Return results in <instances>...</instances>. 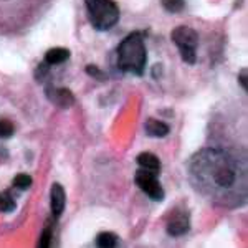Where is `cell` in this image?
Instances as JSON below:
<instances>
[{
    "instance_id": "30bf717a",
    "label": "cell",
    "mask_w": 248,
    "mask_h": 248,
    "mask_svg": "<svg viewBox=\"0 0 248 248\" xmlns=\"http://www.w3.org/2000/svg\"><path fill=\"white\" fill-rule=\"evenodd\" d=\"M136 162L141 169H146L149 172H154V174H159L161 172L162 164L159 161V157L153 153H141L136 157Z\"/></svg>"
},
{
    "instance_id": "ba28073f",
    "label": "cell",
    "mask_w": 248,
    "mask_h": 248,
    "mask_svg": "<svg viewBox=\"0 0 248 248\" xmlns=\"http://www.w3.org/2000/svg\"><path fill=\"white\" fill-rule=\"evenodd\" d=\"M66 205V194L65 189H63L62 184L55 182L51 184V189H50V209H51V215L53 218H60L65 210Z\"/></svg>"
},
{
    "instance_id": "9c48e42d",
    "label": "cell",
    "mask_w": 248,
    "mask_h": 248,
    "mask_svg": "<svg viewBox=\"0 0 248 248\" xmlns=\"http://www.w3.org/2000/svg\"><path fill=\"white\" fill-rule=\"evenodd\" d=\"M144 131H146V134L151 136V138H166V136L170 133V127H169V124L159 121V119L149 118L146 121V124H144Z\"/></svg>"
},
{
    "instance_id": "ffe728a7",
    "label": "cell",
    "mask_w": 248,
    "mask_h": 248,
    "mask_svg": "<svg viewBox=\"0 0 248 248\" xmlns=\"http://www.w3.org/2000/svg\"><path fill=\"white\" fill-rule=\"evenodd\" d=\"M238 81H240V85H242L243 90H247L248 85H247V70H242L238 73Z\"/></svg>"
},
{
    "instance_id": "6da1fadb",
    "label": "cell",
    "mask_w": 248,
    "mask_h": 248,
    "mask_svg": "<svg viewBox=\"0 0 248 248\" xmlns=\"http://www.w3.org/2000/svg\"><path fill=\"white\" fill-rule=\"evenodd\" d=\"M189 174L194 187L210 201L222 205H240L245 201L247 175L240 161L223 149L199 151L189 162Z\"/></svg>"
},
{
    "instance_id": "7a4b0ae2",
    "label": "cell",
    "mask_w": 248,
    "mask_h": 248,
    "mask_svg": "<svg viewBox=\"0 0 248 248\" xmlns=\"http://www.w3.org/2000/svg\"><path fill=\"white\" fill-rule=\"evenodd\" d=\"M116 57H118L116 66L119 71L142 77L147 65V50L141 31H133L127 35L118 45Z\"/></svg>"
},
{
    "instance_id": "8fae6325",
    "label": "cell",
    "mask_w": 248,
    "mask_h": 248,
    "mask_svg": "<svg viewBox=\"0 0 248 248\" xmlns=\"http://www.w3.org/2000/svg\"><path fill=\"white\" fill-rule=\"evenodd\" d=\"M68 58H70V50H68V48H62V46L50 48L45 53V63H48L50 66L62 65Z\"/></svg>"
},
{
    "instance_id": "2e32d148",
    "label": "cell",
    "mask_w": 248,
    "mask_h": 248,
    "mask_svg": "<svg viewBox=\"0 0 248 248\" xmlns=\"http://www.w3.org/2000/svg\"><path fill=\"white\" fill-rule=\"evenodd\" d=\"M15 134V127L10 119L0 118V139H9Z\"/></svg>"
},
{
    "instance_id": "d6986e66",
    "label": "cell",
    "mask_w": 248,
    "mask_h": 248,
    "mask_svg": "<svg viewBox=\"0 0 248 248\" xmlns=\"http://www.w3.org/2000/svg\"><path fill=\"white\" fill-rule=\"evenodd\" d=\"M33 75H35V79H37L38 83H43L46 79L48 75H50V65L45 63V62H42L37 68H35Z\"/></svg>"
},
{
    "instance_id": "52a82bcc",
    "label": "cell",
    "mask_w": 248,
    "mask_h": 248,
    "mask_svg": "<svg viewBox=\"0 0 248 248\" xmlns=\"http://www.w3.org/2000/svg\"><path fill=\"white\" fill-rule=\"evenodd\" d=\"M166 230L170 237H182L190 230V217L186 210L174 212L170 214V218L167 220Z\"/></svg>"
},
{
    "instance_id": "277c9868",
    "label": "cell",
    "mask_w": 248,
    "mask_h": 248,
    "mask_svg": "<svg viewBox=\"0 0 248 248\" xmlns=\"http://www.w3.org/2000/svg\"><path fill=\"white\" fill-rule=\"evenodd\" d=\"M172 42L177 45L182 62L194 65L197 62V45H199V33L190 27L181 25L172 30L170 33Z\"/></svg>"
},
{
    "instance_id": "e0dca14e",
    "label": "cell",
    "mask_w": 248,
    "mask_h": 248,
    "mask_svg": "<svg viewBox=\"0 0 248 248\" xmlns=\"http://www.w3.org/2000/svg\"><path fill=\"white\" fill-rule=\"evenodd\" d=\"M86 75L88 77H91L93 79H98V81H108V75L105 73V71L101 70L99 66L96 65H86Z\"/></svg>"
},
{
    "instance_id": "9a60e30c",
    "label": "cell",
    "mask_w": 248,
    "mask_h": 248,
    "mask_svg": "<svg viewBox=\"0 0 248 248\" xmlns=\"http://www.w3.org/2000/svg\"><path fill=\"white\" fill-rule=\"evenodd\" d=\"M33 186V179L29 174H17L14 179V187L18 190H29Z\"/></svg>"
},
{
    "instance_id": "ac0fdd59",
    "label": "cell",
    "mask_w": 248,
    "mask_h": 248,
    "mask_svg": "<svg viewBox=\"0 0 248 248\" xmlns=\"http://www.w3.org/2000/svg\"><path fill=\"white\" fill-rule=\"evenodd\" d=\"M162 7L170 14H179L184 10V0H161Z\"/></svg>"
},
{
    "instance_id": "5bb4252c",
    "label": "cell",
    "mask_w": 248,
    "mask_h": 248,
    "mask_svg": "<svg viewBox=\"0 0 248 248\" xmlns=\"http://www.w3.org/2000/svg\"><path fill=\"white\" fill-rule=\"evenodd\" d=\"M51 240H53V225L50 222H46L45 229L42 230L38 238V247L40 248H48L51 245Z\"/></svg>"
},
{
    "instance_id": "5b68a950",
    "label": "cell",
    "mask_w": 248,
    "mask_h": 248,
    "mask_svg": "<svg viewBox=\"0 0 248 248\" xmlns=\"http://www.w3.org/2000/svg\"><path fill=\"white\" fill-rule=\"evenodd\" d=\"M134 182L151 201L162 202L166 199V192H164L161 182H159L157 174H154V172H149L139 167L134 174Z\"/></svg>"
},
{
    "instance_id": "8992f818",
    "label": "cell",
    "mask_w": 248,
    "mask_h": 248,
    "mask_svg": "<svg viewBox=\"0 0 248 248\" xmlns=\"http://www.w3.org/2000/svg\"><path fill=\"white\" fill-rule=\"evenodd\" d=\"M45 94L48 98V101L53 103L55 106H58L60 109H68L75 105V94L71 93L68 88H60L55 86L53 83H48L45 86Z\"/></svg>"
},
{
    "instance_id": "4fadbf2b",
    "label": "cell",
    "mask_w": 248,
    "mask_h": 248,
    "mask_svg": "<svg viewBox=\"0 0 248 248\" xmlns=\"http://www.w3.org/2000/svg\"><path fill=\"white\" fill-rule=\"evenodd\" d=\"M17 203H15V197L12 194V190H3L0 192V212L3 214H10L15 210Z\"/></svg>"
},
{
    "instance_id": "3957f363",
    "label": "cell",
    "mask_w": 248,
    "mask_h": 248,
    "mask_svg": "<svg viewBox=\"0 0 248 248\" xmlns=\"http://www.w3.org/2000/svg\"><path fill=\"white\" fill-rule=\"evenodd\" d=\"M88 18L98 31L111 30L119 22V7L114 0H85Z\"/></svg>"
},
{
    "instance_id": "7c38bea8",
    "label": "cell",
    "mask_w": 248,
    "mask_h": 248,
    "mask_svg": "<svg viewBox=\"0 0 248 248\" xmlns=\"http://www.w3.org/2000/svg\"><path fill=\"white\" fill-rule=\"evenodd\" d=\"M119 243V237L113 232H101L96 237V247L99 248H114Z\"/></svg>"
},
{
    "instance_id": "44dd1931",
    "label": "cell",
    "mask_w": 248,
    "mask_h": 248,
    "mask_svg": "<svg viewBox=\"0 0 248 248\" xmlns=\"http://www.w3.org/2000/svg\"><path fill=\"white\" fill-rule=\"evenodd\" d=\"M161 73H162V65H154V68H153V78L159 79Z\"/></svg>"
}]
</instances>
